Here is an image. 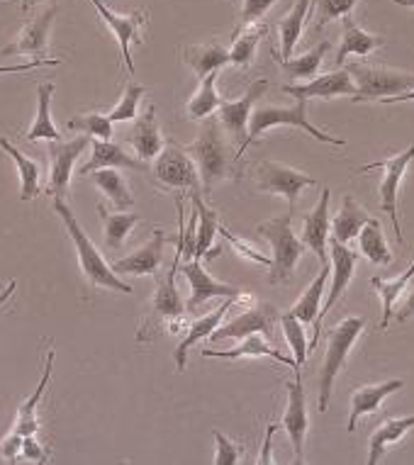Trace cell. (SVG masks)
Returning <instances> with one entry per match:
<instances>
[{"label": "cell", "mask_w": 414, "mask_h": 465, "mask_svg": "<svg viewBox=\"0 0 414 465\" xmlns=\"http://www.w3.org/2000/svg\"><path fill=\"white\" fill-rule=\"evenodd\" d=\"M183 261V249L178 244V252L171 261L169 271L156 275V295L152 300V307L146 312L144 322L137 331V341H152L162 331H173V334H183L188 331V322H185V302L176 288V273L178 266Z\"/></svg>", "instance_id": "1"}, {"label": "cell", "mask_w": 414, "mask_h": 465, "mask_svg": "<svg viewBox=\"0 0 414 465\" xmlns=\"http://www.w3.org/2000/svg\"><path fill=\"white\" fill-rule=\"evenodd\" d=\"M52 207H54V213L62 217L64 227H66L71 242H74V246H76L78 263H81V268H84L85 278H88L95 288H108V290H115V292L132 295L130 282L120 281V275L113 271V266L105 263V259L100 256V252L95 249L91 237H88V234L84 232V227L78 224L76 214L71 213V207L64 203V198H54Z\"/></svg>", "instance_id": "2"}, {"label": "cell", "mask_w": 414, "mask_h": 465, "mask_svg": "<svg viewBox=\"0 0 414 465\" xmlns=\"http://www.w3.org/2000/svg\"><path fill=\"white\" fill-rule=\"evenodd\" d=\"M185 152L191 153V159L195 161L200 173V185H202V191L207 195L232 173V161L234 159L230 156V146L224 142L222 124H220L217 117H207V123L202 124L198 139L191 146H185Z\"/></svg>", "instance_id": "3"}, {"label": "cell", "mask_w": 414, "mask_h": 465, "mask_svg": "<svg viewBox=\"0 0 414 465\" xmlns=\"http://www.w3.org/2000/svg\"><path fill=\"white\" fill-rule=\"evenodd\" d=\"M276 127H298V130H305L307 134L317 142H324V144L331 146H344L346 139L331 137L327 132L317 130L315 124L307 120V100H295L292 107H273V105H261L256 107L249 117V134H246V142L239 146L237 161H242L244 152L253 142H259L263 132L276 130Z\"/></svg>", "instance_id": "4"}, {"label": "cell", "mask_w": 414, "mask_h": 465, "mask_svg": "<svg viewBox=\"0 0 414 465\" xmlns=\"http://www.w3.org/2000/svg\"><path fill=\"white\" fill-rule=\"evenodd\" d=\"M259 234L269 239L271 249H273V259H271V285H281V282H291L295 275L302 253L307 246L302 239L295 237L292 232V214L285 213L281 217H273L269 222L259 224Z\"/></svg>", "instance_id": "5"}, {"label": "cell", "mask_w": 414, "mask_h": 465, "mask_svg": "<svg viewBox=\"0 0 414 465\" xmlns=\"http://www.w3.org/2000/svg\"><path fill=\"white\" fill-rule=\"evenodd\" d=\"M363 327H366V322L360 317H344L327 331V353H324L322 375H320V402H317L322 414L330 410L334 381H337L339 371L346 366L349 353H351L353 343L363 331Z\"/></svg>", "instance_id": "6"}, {"label": "cell", "mask_w": 414, "mask_h": 465, "mask_svg": "<svg viewBox=\"0 0 414 465\" xmlns=\"http://www.w3.org/2000/svg\"><path fill=\"white\" fill-rule=\"evenodd\" d=\"M349 74L356 81V95L353 103H366V100L392 98L399 93H407L414 88V74H399L390 69H373L363 64H351Z\"/></svg>", "instance_id": "7"}, {"label": "cell", "mask_w": 414, "mask_h": 465, "mask_svg": "<svg viewBox=\"0 0 414 465\" xmlns=\"http://www.w3.org/2000/svg\"><path fill=\"white\" fill-rule=\"evenodd\" d=\"M153 178L169 191H200V173L185 146L169 142L163 152L153 159Z\"/></svg>", "instance_id": "8"}, {"label": "cell", "mask_w": 414, "mask_h": 465, "mask_svg": "<svg viewBox=\"0 0 414 465\" xmlns=\"http://www.w3.org/2000/svg\"><path fill=\"white\" fill-rule=\"evenodd\" d=\"M253 181L256 188L261 193H271V195H283L288 200V213H295V200H298L302 188L317 185L312 176H307L298 168L283 166L276 161H259L253 166Z\"/></svg>", "instance_id": "9"}, {"label": "cell", "mask_w": 414, "mask_h": 465, "mask_svg": "<svg viewBox=\"0 0 414 465\" xmlns=\"http://www.w3.org/2000/svg\"><path fill=\"white\" fill-rule=\"evenodd\" d=\"M414 161V144L409 149H405L398 156L392 159H380L373 161L369 166H360L359 173L363 171H373V168H380L383 171V178H380V207L383 213L390 217L392 227H395V237H398L399 244H405V237H402V227H399L398 217V200H399V183H402V176H405L407 166Z\"/></svg>", "instance_id": "10"}, {"label": "cell", "mask_w": 414, "mask_h": 465, "mask_svg": "<svg viewBox=\"0 0 414 465\" xmlns=\"http://www.w3.org/2000/svg\"><path fill=\"white\" fill-rule=\"evenodd\" d=\"M330 259H331V292L327 302L320 310V320L315 324V339L310 343V351H315L317 341H320V334H322V320L331 312V307L337 305L341 295H344L349 285L353 281V271H356V253L349 249L346 244L337 242L334 237H330Z\"/></svg>", "instance_id": "11"}, {"label": "cell", "mask_w": 414, "mask_h": 465, "mask_svg": "<svg viewBox=\"0 0 414 465\" xmlns=\"http://www.w3.org/2000/svg\"><path fill=\"white\" fill-rule=\"evenodd\" d=\"M93 139L88 134L76 139H69V142H49V185H46V193L54 195V198H66V191H69L71 183V171H74V163L81 153L91 146Z\"/></svg>", "instance_id": "12"}, {"label": "cell", "mask_w": 414, "mask_h": 465, "mask_svg": "<svg viewBox=\"0 0 414 465\" xmlns=\"http://www.w3.org/2000/svg\"><path fill=\"white\" fill-rule=\"evenodd\" d=\"M285 395H288V407H285L283 429L291 436L295 463H305V439L307 429H310V417H307L302 373H295V381L285 382Z\"/></svg>", "instance_id": "13"}, {"label": "cell", "mask_w": 414, "mask_h": 465, "mask_svg": "<svg viewBox=\"0 0 414 465\" xmlns=\"http://www.w3.org/2000/svg\"><path fill=\"white\" fill-rule=\"evenodd\" d=\"M276 310L271 305H256L246 307L239 314H234V320L212 331V341H224V339H244L249 334H266L273 336V327H276Z\"/></svg>", "instance_id": "14"}, {"label": "cell", "mask_w": 414, "mask_h": 465, "mask_svg": "<svg viewBox=\"0 0 414 465\" xmlns=\"http://www.w3.org/2000/svg\"><path fill=\"white\" fill-rule=\"evenodd\" d=\"M330 203L331 191L324 188V193L317 200L315 210H310L302 220V244L312 249L320 261V266H330Z\"/></svg>", "instance_id": "15"}, {"label": "cell", "mask_w": 414, "mask_h": 465, "mask_svg": "<svg viewBox=\"0 0 414 465\" xmlns=\"http://www.w3.org/2000/svg\"><path fill=\"white\" fill-rule=\"evenodd\" d=\"M269 91V81H263V78H256L246 93L239 100H230V103H224L220 105V124H222V130H227L232 137L237 139L239 146L246 142V124H249V117L253 113V105H256V100L263 98V93Z\"/></svg>", "instance_id": "16"}, {"label": "cell", "mask_w": 414, "mask_h": 465, "mask_svg": "<svg viewBox=\"0 0 414 465\" xmlns=\"http://www.w3.org/2000/svg\"><path fill=\"white\" fill-rule=\"evenodd\" d=\"M183 278L185 282L191 285V298H188V302H185V310H188V312H195L200 305H205L207 300L237 298L239 292H242V290L227 285V282L215 281L212 275L207 273L200 259H191L188 263H185Z\"/></svg>", "instance_id": "17"}, {"label": "cell", "mask_w": 414, "mask_h": 465, "mask_svg": "<svg viewBox=\"0 0 414 465\" xmlns=\"http://www.w3.org/2000/svg\"><path fill=\"white\" fill-rule=\"evenodd\" d=\"M283 93L292 95L295 100L310 98H337V95H356V81L349 74V69H337L324 76L310 78L307 84H288L283 85Z\"/></svg>", "instance_id": "18"}, {"label": "cell", "mask_w": 414, "mask_h": 465, "mask_svg": "<svg viewBox=\"0 0 414 465\" xmlns=\"http://www.w3.org/2000/svg\"><path fill=\"white\" fill-rule=\"evenodd\" d=\"M93 5H95V10L100 13V17L105 20V25H108L110 30L115 32L117 37V45H120V49H123V59L124 64H127V69H130V74H134V64H132V54H130V42H134V45H144V37L139 35V30H142V25H144L146 15L144 10H132L130 15H117V13H113V10L103 3V0H91Z\"/></svg>", "instance_id": "19"}, {"label": "cell", "mask_w": 414, "mask_h": 465, "mask_svg": "<svg viewBox=\"0 0 414 465\" xmlns=\"http://www.w3.org/2000/svg\"><path fill=\"white\" fill-rule=\"evenodd\" d=\"M163 252H166V232L156 227L152 239L142 249L110 263V266L117 275H156L163 263Z\"/></svg>", "instance_id": "20"}, {"label": "cell", "mask_w": 414, "mask_h": 465, "mask_svg": "<svg viewBox=\"0 0 414 465\" xmlns=\"http://www.w3.org/2000/svg\"><path fill=\"white\" fill-rule=\"evenodd\" d=\"M56 13H59V5L52 3L42 15L25 25V30L17 35V39L13 45L3 46V54H5V56H10V54L42 56L46 49V42H49V30H52V23H54Z\"/></svg>", "instance_id": "21"}, {"label": "cell", "mask_w": 414, "mask_h": 465, "mask_svg": "<svg viewBox=\"0 0 414 465\" xmlns=\"http://www.w3.org/2000/svg\"><path fill=\"white\" fill-rule=\"evenodd\" d=\"M127 144L137 152V159H142L144 163L146 161L156 159V156L163 152L166 142H163L159 123H156V107H146L144 114L139 117L130 134H127Z\"/></svg>", "instance_id": "22"}, {"label": "cell", "mask_w": 414, "mask_h": 465, "mask_svg": "<svg viewBox=\"0 0 414 465\" xmlns=\"http://www.w3.org/2000/svg\"><path fill=\"white\" fill-rule=\"evenodd\" d=\"M402 388H405V382L402 381H385V382H378V385H363V388L353 390L351 414H349L346 431H349V434H353L360 417L378 412V407L383 404L385 397H390L392 392H398V390H402Z\"/></svg>", "instance_id": "23"}, {"label": "cell", "mask_w": 414, "mask_h": 465, "mask_svg": "<svg viewBox=\"0 0 414 465\" xmlns=\"http://www.w3.org/2000/svg\"><path fill=\"white\" fill-rule=\"evenodd\" d=\"M234 305H237V298H227L222 305L217 307L215 312L200 317V320H195L191 327H188V331H185V336H183V341L178 343V349H176V366L181 373H183L185 366H188V349H191V346H195L198 341H202V339H210V336H212V331H215V329L222 324L224 314H230V310Z\"/></svg>", "instance_id": "24"}, {"label": "cell", "mask_w": 414, "mask_h": 465, "mask_svg": "<svg viewBox=\"0 0 414 465\" xmlns=\"http://www.w3.org/2000/svg\"><path fill=\"white\" fill-rule=\"evenodd\" d=\"M271 356L278 363H285L295 371V359L285 356V353L276 351L266 339L259 334H249L244 339H239V346L230 349V351H212V349H202V359H222V361H242V359H263Z\"/></svg>", "instance_id": "25"}, {"label": "cell", "mask_w": 414, "mask_h": 465, "mask_svg": "<svg viewBox=\"0 0 414 465\" xmlns=\"http://www.w3.org/2000/svg\"><path fill=\"white\" fill-rule=\"evenodd\" d=\"M380 46H385L383 37L360 30L351 15H344L341 17V46H339L337 56H334V64L341 66L349 54L369 56L370 52H376V49H380Z\"/></svg>", "instance_id": "26"}, {"label": "cell", "mask_w": 414, "mask_h": 465, "mask_svg": "<svg viewBox=\"0 0 414 465\" xmlns=\"http://www.w3.org/2000/svg\"><path fill=\"white\" fill-rule=\"evenodd\" d=\"M93 156L91 161L81 168V176H88L98 168H132V171H144L146 163L142 159H132L130 153L124 152L123 146L115 142H103V139H93Z\"/></svg>", "instance_id": "27"}, {"label": "cell", "mask_w": 414, "mask_h": 465, "mask_svg": "<svg viewBox=\"0 0 414 465\" xmlns=\"http://www.w3.org/2000/svg\"><path fill=\"white\" fill-rule=\"evenodd\" d=\"M181 54H183V62L198 74V78H205L207 74L220 71L230 64V52L217 39H210L202 45H188L181 49Z\"/></svg>", "instance_id": "28"}, {"label": "cell", "mask_w": 414, "mask_h": 465, "mask_svg": "<svg viewBox=\"0 0 414 465\" xmlns=\"http://www.w3.org/2000/svg\"><path fill=\"white\" fill-rule=\"evenodd\" d=\"M192 210L198 213V229H195V259H215L220 249H212L217 232H220V217L205 200L200 198V193L192 195Z\"/></svg>", "instance_id": "29"}, {"label": "cell", "mask_w": 414, "mask_h": 465, "mask_svg": "<svg viewBox=\"0 0 414 465\" xmlns=\"http://www.w3.org/2000/svg\"><path fill=\"white\" fill-rule=\"evenodd\" d=\"M52 366H54V346L46 351V363H44V368H42V378H39L37 390H34L30 400H27V402H25L23 407L17 410L15 429H13V431H17L20 436H34L39 431L37 407H39V402H42V397H44L46 385H49V381H52Z\"/></svg>", "instance_id": "30"}, {"label": "cell", "mask_w": 414, "mask_h": 465, "mask_svg": "<svg viewBox=\"0 0 414 465\" xmlns=\"http://www.w3.org/2000/svg\"><path fill=\"white\" fill-rule=\"evenodd\" d=\"M370 220L373 217L363 207H359L353 195H344V205L337 213V217L331 220V237L341 244H349L353 237H359L360 229L366 227Z\"/></svg>", "instance_id": "31"}, {"label": "cell", "mask_w": 414, "mask_h": 465, "mask_svg": "<svg viewBox=\"0 0 414 465\" xmlns=\"http://www.w3.org/2000/svg\"><path fill=\"white\" fill-rule=\"evenodd\" d=\"M414 429V414L409 417H398V420H388L383 421L380 427L370 434L369 441V465H378L383 460L385 449L390 446V443H398L405 439L407 431H412Z\"/></svg>", "instance_id": "32"}, {"label": "cell", "mask_w": 414, "mask_h": 465, "mask_svg": "<svg viewBox=\"0 0 414 465\" xmlns=\"http://www.w3.org/2000/svg\"><path fill=\"white\" fill-rule=\"evenodd\" d=\"M312 8V0H298L285 17L278 20V37H281V59H291L295 46H298L302 30H305L307 13ZM276 54V52H273Z\"/></svg>", "instance_id": "33"}, {"label": "cell", "mask_w": 414, "mask_h": 465, "mask_svg": "<svg viewBox=\"0 0 414 465\" xmlns=\"http://www.w3.org/2000/svg\"><path fill=\"white\" fill-rule=\"evenodd\" d=\"M54 91H56L54 84L37 85V117H34L30 132L25 134L27 142H39V139H46V142H59V139H62V132L56 130L54 120H52V113H49V103H52Z\"/></svg>", "instance_id": "34"}, {"label": "cell", "mask_w": 414, "mask_h": 465, "mask_svg": "<svg viewBox=\"0 0 414 465\" xmlns=\"http://www.w3.org/2000/svg\"><path fill=\"white\" fill-rule=\"evenodd\" d=\"M263 35H269V27L261 23L249 25V27H239V32L234 35V42H232L230 49V64L237 66V69H249L256 56V49H259V42L263 39Z\"/></svg>", "instance_id": "35"}, {"label": "cell", "mask_w": 414, "mask_h": 465, "mask_svg": "<svg viewBox=\"0 0 414 465\" xmlns=\"http://www.w3.org/2000/svg\"><path fill=\"white\" fill-rule=\"evenodd\" d=\"M330 49L331 42H320L312 52L302 54L298 59H292V56L291 59H281L278 54H273V56H276L278 66L285 71V76L291 78V81H310V78L317 76V71H320L324 62V54L330 52Z\"/></svg>", "instance_id": "36"}, {"label": "cell", "mask_w": 414, "mask_h": 465, "mask_svg": "<svg viewBox=\"0 0 414 465\" xmlns=\"http://www.w3.org/2000/svg\"><path fill=\"white\" fill-rule=\"evenodd\" d=\"M88 176H91L95 188H100L113 200V205L117 210H130L134 205V195H132L130 185L124 183V176L117 168H98V171H93Z\"/></svg>", "instance_id": "37"}, {"label": "cell", "mask_w": 414, "mask_h": 465, "mask_svg": "<svg viewBox=\"0 0 414 465\" xmlns=\"http://www.w3.org/2000/svg\"><path fill=\"white\" fill-rule=\"evenodd\" d=\"M330 275V266H322V271L317 273V278L310 282V288L302 292V298L295 302L291 310L292 317H298L302 324H317L320 320V310H322V295H324V282Z\"/></svg>", "instance_id": "38"}, {"label": "cell", "mask_w": 414, "mask_h": 465, "mask_svg": "<svg viewBox=\"0 0 414 465\" xmlns=\"http://www.w3.org/2000/svg\"><path fill=\"white\" fill-rule=\"evenodd\" d=\"M0 149L8 152V156L15 161L20 171V200H32L39 195V166L32 159H27L17 146L10 144L8 137H0Z\"/></svg>", "instance_id": "39"}, {"label": "cell", "mask_w": 414, "mask_h": 465, "mask_svg": "<svg viewBox=\"0 0 414 465\" xmlns=\"http://www.w3.org/2000/svg\"><path fill=\"white\" fill-rule=\"evenodd\" d=\"M359 244L363 256L370 263H376V266H390L392 263V252L388 249V242H385L380 220H376V217L359 232Z\"/></svg>", "instance_id": "40"}, {"label": "cell", "mask_w": 414, "mask_h": 465, "mask_svg": "<svg viewBox=\"0 0 414 465\" xmlns=\"http://www.w3.org/2000/svg\"><path fill=\"white\" fill-rule=\"evenodd\" d=\"M217 71L212 74H207L205 78H200L198 91L192 93V98L188 100V114H191L192 120H205L210 114L220 110L222 105V98H220V93H217Z\"/></svg>", "instance_id": "41"}, {"label": "cell", "mask_w": 414, "mask_h": 465, "mask_svg": "<svg viewBox=\"0 0 414 465\" xmlns=\"http://www.w3.org/2000/svg\"><path fill=\"white\" fill-rule=\"evenodd\" d=\"M98 214L100 222H103V232H105V244H108V249H115V252L124 244L132 227L142 222V214L108 213L103 205H98Z\"/></svg>", "instance_id": "42"}, {"label": "cell", "mask_w": 414, "mask_h": 465, "mask_svg": "<svg viewBox=\"0 0 414 465\" xmlns=\"http://www.w3.org/2000/svg\"><path fill=\"white\" fill-rule=\"evenodd\" d=\"M414 275V263L407 268L405 273L395 275V278H373L370 285L380 292V302H383V322H380V329H385L390 324V317L395 312V302L402 295V290L409 282V278Z\"/></svg>", "instance_id": "43"}, {"label": "cell", "mask_w": 414, "mask_h": 465, "mask_svg": "<svg viewBox=\"0 0 414 465\" xmlns=\"http://www.w3.org/2000/svg\"><path fill=\"white\" fill-rule=\"evenodd\" d=\"M146 91H149L146 85L134 84V81H130V84L124 85L123 95L117 100V105L108 113L110 123H130V120H137L139 100L144 98Z\"/></svg>", "instance_id": "44"}, {"label": "cell", "mask_w": 414, "mask_h": 465, "mask_svg": "<svg viewBox=\"0 0 414 465\" xmlns=\"http://www.w3.org/2000/svg\"><path fill=\"white\" fill-rule=\"evenodd\" d=\"M281 324H283L285 339L291 343L292 356H295V373H300L302 366H305L307 356H310V346H307L305 339V324H302L298 317H292L291 312H285L283 317H281Z\"/></svg>", "instance_id": "45"}, {"label": "cell", "mask_w": 414, "mask_h": 465, "mask_svg": "<svg viewBox=\"0 0 414 465\" xmlns=\"http://www.w3.org/2000/svg\"><path fill=\"white\" fill-rule=\"evenodd\" d=\"M69 130H84L88 137H98L103 142H110L113 139V123H110L108 114L103 113H88V114H78L74 120L66 123Z\"/></svg>", "instance_id": "46"}, {"label": "cell", "mask_w": 414, "mask_h": 465, "mask_svg": "<svg viewBox=\"0 0 414 465\" xmlns=\"http://www.w3.org/2000/svg\"><path fill=\"white\" fill-rule=\"evenodd\" d=\"M359 0H315V27L322 30L324 25H330L331 20H341L349 15Z\"/></svg>", "instance_id": "47"}, {"label": "cell", "mask_w": 414, "mask_h": 465, "mask_svg": "<svg viewBox=\"0 0 414 465\" xmlns=\"http://www.w3.org/2000/svg\"><path fill=\"white\" fill-rule=\"evenodd\" d=\"M220 234H222V237L227 239V242H230L232 246H234V252H237L239 256H244V259L253 261V263H259V266L271 268V259H269V256H263V253L259 252L256 246H251V244H249V242H244V239H239L237 234H232L230 229L222 227V224H220Z\"/></svg>", "instance_id": "48"}, {"label": "cell", "mask_w": 414, "mask_h": 465, "mask_svg": "<svg viewBox=\"0 0 414 465\" xmlns=\"http://www.w3.org/2000/svg\"><path fill=\"white\" fill-rule=\"evenodd\" d=\"M215 441H217L215 465L242 463V446H239V443H234L232 439H227L222 431H215Z\"/></svg>", "instance_id": "49"}, {"label": "cell", "mask_w": 414, "mask_h": 465, "mask_svg": "<svg viewBox=\"0 0 414 465\" xmlns=\"http://www.w3.org/2000/svg\"><path fill=\"white\" fill-rule=\"evenodd\" d=\"M242 27L256 25L266 13H269L278 0H242Z\"/></svg>", "instance_id": "50"}, {"label": "cell", "mask_w": 414, "mask_h": 465, "mask_svg": "<svg viewBox=\"0 0 414 465\" xmlns=\"http://www.w3.org/2000/svg\"><path fill=\"white\" fill-rule=\"evenodd\" d=\"M23 441H25V436H20L17 431L8 434L3 441H0V456L8 458V460H15V458L23 453Z\"/></svg>", "instance_id": "51"}, {"label": "cell", "mask_w": 414, "mask_h": 465, "mask_svg": "<svg viewBox=\"0 0 414 465\" xmlns=\"http://www.w3.org/2000/svg\"><path fill=\"white\" fill-rule=\"evenodd\" d=\"M23 456L27 458V460H34V463H46V460H49V453L34 441V436H25Z\"/></svg>", "instance_id": "52"}, {"label": "cell", "mask_w": 414, "mask_h": 465, "mask_svg": "<svg viewBox=\"0 0 414 465\" xmlns=\"http://www.w3.org/2000/svg\"><path fill=\"white\" fill-rule=\"evenodd\" d=\"M59 64H64V59H37V62L15 64V66H0V74H23V71L39 69V66H59Z\"/></svg>", "instance_id": "53"}, {"label": "cell", "mask_w": 414, "mask_h": 465, "mask_svg": "<svg viewBox=\"0 0 414 465\" xmlns=\"http://www.w3.org/2000/svg\"><path fill=\"white\" fill-rule=\"evenodd\" d=\"M409 317H414V288L409 290V292H407L405 302H402V305H399V310H398V322H399V324L409 320Z\"/></svg>", "instance_id": "54"}, {"label": "cell", "mask_w": 414, "mask_h": 465, "mask_svg": "<svg viewBox=\"0 0 414 465\" xmlns=\"http://www.w3.org/2000/svg\"><path fill=\"white\" fill-rule=\"evenodd\" d=\"M278 427H273V424H271L269 429H266V443H263V453H261V458H259V463H273V458H271V439H273V431H276Z\"/></svg>", "instance_id": "55"}, {"label": "cell", "mask_w": 414, "mask_h": 465, "mask_svg": "<svg viewBox=\"0 0 414 465\" xmlns=\"http://www.w3.org/2000/svg\"><path fill=\"white\" fill-rule=\"evenodd\" d=\"M409 100H414V88L407 93H399V95H392V98H383L380 103L383 105H392V103H409Z\"/></svg>", "instance_id": "56"}, {"label": "cell", "mask_w": 414, "mask_h": 465, "mask_svg": "<svg viewBox=\"0 0 414 465\" xmlns=\"http://www.w3.org/2000/svg\"><path fill=\"white\" fill-rule=\"evenodd\" d=\"M15 288H17V281H10L8 285H5V290L0 292V307L5 305V302H8V300L13 298V292H15Z\"/></svg>", "instance_id": "57"}, {"label": "cell", "mask_w": 414, "mask_h": 465, "mask_svg": "<svg viewBox=\"0 0 414 465\" xmlns=\"http://www.w3.org/2000/svg\"><path fill=\"white\" fill-rule=\"evenodd\" d=\"M392 3H398L402 8H414V0H392Z\"/></svg>", "instance_id": "58"}, {"label": "cell", "mask_w": 414, "mask_h": 465, "mask_svg": "<svg viewBox=\"0 0 414 465\" xmlns=\"http://www.w3.org/2000/svg\"><path fill=\"white\" fill-rule=\"evenodd\" d=\"M39 0H23V10H30L32 5H37Z\"/></svg>", "instance_id": "59"}]
</instances>
